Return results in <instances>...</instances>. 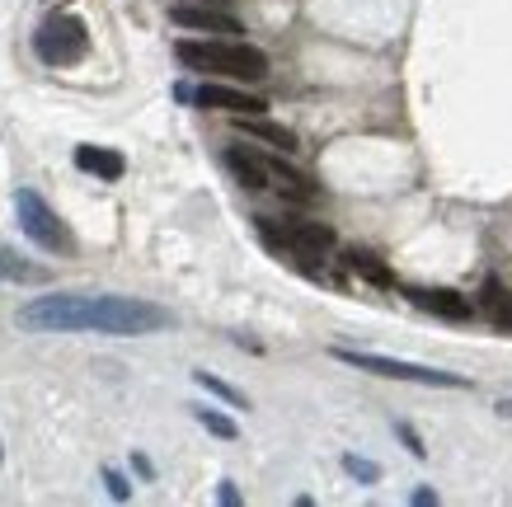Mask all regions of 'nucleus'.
<instances>
[{
	"instance_id": "obj_16",
	"label": "nucleus",
	"mask_w": 512,
	"mask_h": 507,
	"mask_svg": "<svg viewBox=\"0 0 512 507\" xmlns=\"http://www.w3.org/2000/svg\"><path fill=\"white\" fill-rule=\"evenodd\" d=\"M193 418H198L212 437H221V442H235V437H240V428H235L226 414H217V409H193Z\"/></svg>"
},
{
	"instance_id": "obj_14",
	"label": "nucleus",
	"mask_w": 512,
	"mask_h": 507,
	"mask_svg": "<svg viewBox=\"0 0 512 507\" xmlns=\"http://www.w3.org/2000/svg\"><path fill=\"white\" fill-rule=\"evenodd\" d=\"M0 282H47V268H38V263L19 259L15 249L0 245Z\"/></svg>"
},
{
	"instance_id": "obj_13",
	"label": "nucleus",
	"mask_w": 512,
	"mask_h": 507,
	"mask_svg": "<svg viewBox=\"0 0 512 507\" xmlns=\"http://www.w3.org/2000/svg\"><path fill=\"white\" fill-rule=\"evenodd\" d=\"M343 263H348V273H357L362 282H372V287H395V273H390L376 254H367V249H348Z\"/></svg>"
},
{
	"instance_id": "obj_11",
	"label": "nucleus",
	"mask_w": 512,
	"mask_h": 507,
	"mask_svg": "<svg viewBox=\"0 0 512 507\" xmlns=\"http://www.w3.org/2000/svg\"><path fill=\"white\" fill-rule=\"evenodd\" d=\"M235 127H240L245 137H254V141H268V146H278L282 155L296 151V132H292V127L268 123L264 113H240V118H235Z\"/></svg>"
},
{
	"instance_id": "obj_17",
	"label": "nucleus",
	"mask_w": 512,
	"mask_h": 507,
	"mask_svg": "<svg viewBox=\"0 0 512 507\" xmlns=\"http://www.w3.org/2000/svg\"><path fill=\"white\" fill-rule=\"evenodd\" d=\"M343 470L353 479H362V484H376V479H381V470H376L372 461H362V456H343Z\"/></svg>"
},
{
	"instance_id": "obj_9",
	"label": "nucleus",
	"mask_w": 512,
	"mask_h": 507,
	"mask_svg": "<svg viewBox=\"0 0 512 507\" xmlns=\"http://www.w3.org/2000/svg\"><path fill=\"white\" fill-rule=\"evenodd\" d=\"M188 99L198 108H221V113H231V118H240V113H264V99H254V94L245 90H231V85H198V90H188Z\"/></svg>"
},
{
	"instance_id": "obj_5",
	"label": "nucleus",
	"mask_w": 512,
	"mask_h": 507,
	"mask_svg": "<svg viewBox=\"0 0 512 507\" xmlns=\"http://www.w3.org/2000/svg\"><path fill=\"white\" fill-rule=\"evenodd\" d=\"M15 216H19V231L29 235L38 249H47V254H71V231H66V221L52 207H47L33 188H19L15 193Z\"/></svg>"
},
{
	"instance_id": "obj_3",
	"label": "nucleus",
	"mask_w": 512,
	"mask_h": 507,
	"mask_svg": "<svg viewBox=\"0 0 512 507\" xmlns=\"http://www.w3.org/2000/svg\"><path fill=\"white\" fill-rule=\"evenodd\" d=\"M254 231L273 254L301 263V268H320L334 249V231L320 221H296V216H254Z\"/></svg>"
},
{
	"instance_id": "obj_2",
	"label": "nucleus",
	"mask_w": 512,
	"mask_h": 507,
	"mask_svg": "<svg viewBox=\"0 0 512 507\" xmlns=\"http://www.w3.org/2000/svg\"><path fill=\"white\" fill-rule=\"evenodd\" d=\"M174 57H179L188 71L245 80V85H259V80L268 76V52L240 43V38H179V43H174Z\"/></svg>"
},
{
	"instance_id": "obj_8",
	"label": "nucleus",
	"mask_w": 512,
	"mask_h": 507,
	"mask_svg": "<svg viewBox=\"0 0 512 507\" xmlns=\"http://www.w3.org/2000/svg\"><path fill=\"white\" fill-rule=\"evenodd\" d=\"M404 296L419 310L437 315V320H470V315H475V301L461 292H451V287H409Z\"/></svg>"
},
{
	"instance_id": "obj_20",
	"label": "nucleus",
	"mask_w": 512,
	"mask_h": 507,
	"mask_svg": "<svg viewBox=\"0 0 512 507\" xmlns=\"http://www.w3.org/2000/svg\"><path fill=\"white\" fill-rule=\"evenodd\" d=\"M217 498H221V503H240V489H235L231 479H226V484L217 489Z\"/></svg>"
},
{
	"instance_id": "obj_10",
	"label": "nucleus",
	"mask_w": 512,
	"mask_h": 507,
	"mask_svg": "<svg viewBox=\"0 0 512 507\" xmlns=\"http://www.w3.org/2000/svg\"><path fill=\"white\" fill-rule=\"evenodd\" d=\"M76 169H85V174H94V179H104V184H118L127 160L118 151H109V146H76Z\"/></svg>"
},
{
	"instance_id": "obj_15",
	"label": "nucleus",
	"mask_w": 512,
	"mask_h": 507,
	"mask_svg": "<svg viewBox=\"0 0 512 507\" xmlns=\"http://www.w3.org/2000/svg\"><path fill=\"white\" fill-rule=\"evenodd\" d=\"M193 381H198L202 390H212V395H217V400L235 404V409H249V400H245V395H240V390H235V385H226V381H221V376H212V371H193Z\"/></svg>"
},
{
	"instance_id": "obj_22",
	"label": "nucleus",
	"mask_w": 512,
	"mask_h": 507,
	"mask_svg": "<svg viewBox=\"0 0 512 507\" xmlns=\"http://www.w3.org/2000/svg\"><path fill=\"white\" fill-rule=\"evenodd\" d=\"M202 5H231V0H202Z\"/></svg>"
},
{
	"instance_id": "obj_4",
	"label": "nucleus",
	"mask_w": 512,
	"mask_h": 507,
	"mask_svg": "<svg viewBox=\"0 0 512 507\" xmlns=\"http://www.w3.org/2000/svg\"><path fill=\"white\" fill-rule=\"evenodd\" d=\"M334 362L357 371H372V376H386V381H414V385H442V390H466L461 376L437 367H419V362H400V357H381V353H357V348H334Z\"/></svg>"
},
{
	"instance_id": "obj_12",
	"label": "nucleus",
	"mask_w": 512,
	"mask_h": 507,
	"mask_svg": "<svg viewBox=\"0 0 512 507\" xmlns=\"http://www.w3.org/2000/svg\"><path fill=\"white\" fill-rule=\"evenodd\" d=\"M226 169H231L249 193L268 188V174H264V165H259V151H249V146H231V151H226Z\"/></svg>"
},
{
	"instance_id": "obj_19",
	"label": "nucleus",
	"mask_w": 512,
	"mask_h": 507,
	"mask_svg": "<svg viewBox=\"0 0 512 507\" xmlns=\"http://www.w3.org/2000/svg\"><path fill=\"white\" fill-rule=\"evenodd\" d=\"M104 484H109V493L118 498V503H127V498H132V484H127L118 470H104Z\"/></svg>"
},
{
	"instance_id": "obj_21",
	"label": "nucleus",
	"mask_w": 512,
	"mask_h": 507,
	"mask_svg": "<svg viewBox=\"0 0 512 507\" xmlns=\"http://www.w3.org/2000/svg\"><path fill=\"white\" fill-rule=\"evenodd\" d=\"M498 324H503V329L512 334V301H508V306H498Z\"/></svg>"
},
{
	"instance_id": "obj_7",
	"label": "nucleus",
	"mask_w": 512,
	"mask_h": 507,
	"mask_svg": "<svg viewBox=\"0 0 512 507\" xmlns=\"http://www.w3.org/2000/svg\"><path fill=\"white\" fill-rule=\"evenodd\" d=\"M170 24H179V29H188V33H212V38L245 33L235 15H226L221 5H202V0H179V5H170Z\"/></svg>"
},
{
	"instance_id": "obj_6",
	"label": "nucleus",
	"mask_w": 512,
	"mask_h": 507,
	"mask_svg": "<svg viewBox=\"0 0 512 507\" xmlns=\"http://www.w3.org/2000/svg\"><path fill=\"white\" fill-rule=\"evenodd\" d=\"M33 52L43 57L47 66H71L90 52V29L85 19L76 15H47L43 29L33 33Z\"/></svg>"
},
{
	"instance_id": "obj_18",
	"label": "nucleus",
	"mask_w": 512,
	"mask_h": 507,
	"mask_svg": "<svg viewBox=\"0 0 512 507\" xmlns=\"http://www.w3.org/2000/svg\"><path fill=\"white\" fill-rule=\"evenodd\" d=\"M395 432H400V442L409 446V456H419V461H423V456H428V446L419 442V432L409 428V423H395Z\"/></svg>"
},
{
	"instance_id": "obj_1",
	"label": "nucleus",
	"mask_w": 512,
	"mask_h": 507,
	"mask_svg": "<svg viewBox=\"0 0 512 507\" xmlns=\"http://www.w3.org/2000/svg\"><path fill=\"white\" fill-rule=\"evenodd\" d=\"M19 324L33 334H113V338H141L170 329L174 315L156 301L141 296H33L29 306H19Z\"/></svg>"
}]
</instances>
